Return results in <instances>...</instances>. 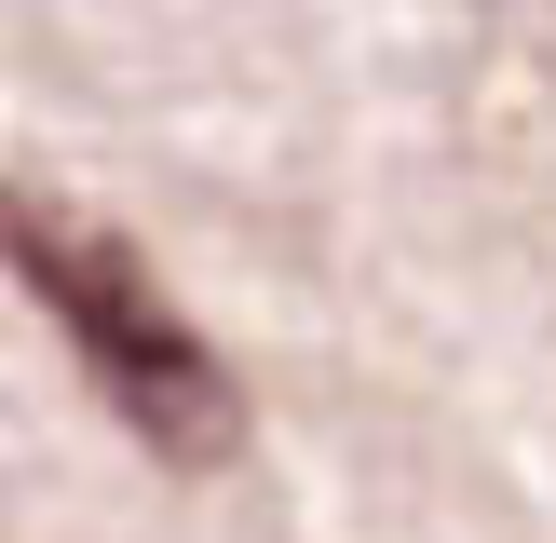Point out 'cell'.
I'll return each mask as SVG.
<instances>
[{"mask_svg":"<svg viewBox=\"0 0 556 543\" xmlns=\"http://www.w3.org/2000/svg\"><path fill=\"white\" fill-rule=\"evenodd\" d=\"M0 272L41 299V326L81 353V380L109 394V421H123L150 462L217 476V462L244 449V380H231V353L163 299V272L136 258L109 217H81L68 190H27L14 177V190H0Z\"/></svg>","mask_w":556,"mask_h":543,"instance_id":"6da1fadb","label":"cell"}]
</instances>
